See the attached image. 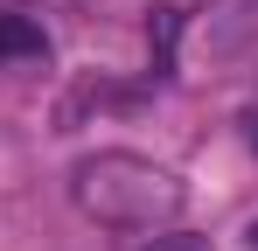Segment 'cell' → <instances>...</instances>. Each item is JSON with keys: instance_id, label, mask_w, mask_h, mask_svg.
I'll use <instances>...</instances> for the list:
<instances>
[{"instance_id": "2", "label": "cell", "mask_w": 258, "mask_h": 251, "mask_svg": "<svg viewBox=\"0 0 258 251\" xmlns=\"http://www.w3.org/2000/svg\"><path fill=\"white\" fill-rule=\"evenodd\" d=\"M203 49H210V63H244V56H258V0H210Z\"/></svg>"}, {"instance_id": "1", "label": "cell", "mask_w": 258, "mask_h": 251, "mask_svg": "<svg viewBox=\"0 0 258 251\" xmlns=\"http://www.w3.org/2000/svg\"><path fill=\"white\" fill-rule=\"evenodd\" d=\"M70 196H77V209H84L91 223H105V230H168L174 216H181V203H188V189H181L161 161L126 154V147L84 154V161L70 167Z\"/></svg>"}, {"instance_id": "6", "label": "cell", "mask_w": 258, "mask_h": 251, "mask_svg": "<svg viewBox=\"0 0 258 251\" xmlns=\"http://www.w3.org/2000/svg\"><path fill=\"white\" fill-rule=\"evenodd\" d=\"M251 147H258V112H251Z\"/></svg>"}, {"instance_id": "3", "label": "cell", "mask_w": 258, "mask_h": 251, "mask_svg": "<svg viewBox=\"0 0 258 251\" xmlns=\"http://www.w3.org/2000/svg\"><path fill=\"white\" fill-rule=\"evenodd\" d=\"M35 56H49V35L28 14H0V63H35Z\"/></svg>"}, {"instance_id": "4", "label": "cell", "mask_w": 258, "mask_h": 251, "mask_svg": "<svg viewBox=\"0 0 258 251\" xmlns=\"http://www.w3.org/2000/svg\"><path fill=\"white\" fill-rule=\"evenodd\" d=\"M140 251H210V237H188V230H168V237H147Z\"/></svg>"}, {"instance_id": "5", "label": "cell", "mask_w": 258, "mask_h": 251, "mask_svg": "<svg viewBox=\"0 0 258 251\" xmlns=\"http://www.w3.org/2000/svg\"><path fill=\"white\" fill-rule=\"evenodd\" d=\"M244 251H258V223H251V230H244Z\"/></svg>"}]
</instances>
